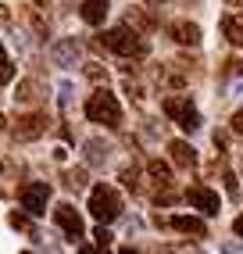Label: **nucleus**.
I'll use <instances>...</instances> for the list:
<instances>
[{"label":"nucleus","mask_w":243,"mask_h":254,"mask_svg":"<svg viewBox=\"0 0 243 254\" xmlns=\"http://www.w3.org/2000/svg\"><path fill=\"white\" fill-rule=\"evenodd\" d=\"M100 47L111 50L118 58H147L150 54V43L143 32H136L132 25H118V29H108L100 32Z\"/></svg>","instance_id":"1"},{"label":"nucleus","mask_w":243,"mask_h":254,"mask_svg":"<svg viewBox=\"0 0 243 254\" xmlns=\"http://www.w3.org/2000/svg\"><path fill=\"white\" fill-rule=\"evenodd\" d=\"M86 118L97 126H118L122 122V104H118V97L111 90H93L90 100H86Z\"/></svg>","instance_id":"2"},{"label":"nucleus","mask_w":243,"mask_h":254,"mask_svg":"<svg viewBox=\"0 0 243 254\" xmlns=\"http://www.w3.org/2000/svg\"><path fill=\"white\" fill-rule=\"evenodd\" d=\"M90 215L97 218L100 226L115 222V218L122 215V197H118V190H115V186H108V183H97L93 190H90Z\"/></svg>","instance_id":"3"},{"label":"nucleus","mask_w":243,"mask_h":254,"mask_svg":"<svg viewBox=\"0 0 243 254\" xmlns=\"http://www.w3.org/2000/svg\"><path fill=\"white\" fill-rule=\"evenodd\" d=\"M165 115L176 118V126L186 129V132H197V129H200V115H197L193 100H189L186 93H179V97H165Z\"/></svg>","instance_id":"4"},{"label":"nucleus","mask_w":243,"mask_h":254,"mask_svg":"<svg viewBox=\"0 0 243 254\" xmlns=\"http://www.w3.org/2000/svg\"><path fill=\"white\" fill-rule=\"evenodd\" d=\"M47 115L43 111H32V115H22L18 122L11 126V132H14V140H22V143H29V140H36V136H43L47 132Z\"/></svg>","instance_id":"5"},{"label":"nucleus","mask_w":243,"mask_h":254,"mask_svg":"<svg viewBox=\"0 0 243 254\" xmlns=\"http://www.w3.org/2000/svg\"><path fill=\"white\" fill-rule=\"evenodd\" d=\"M50 58H54L58 68H75V64H82V43L61 36L54 47H50Z\"/></svg>","instance_id":"6"},{"label":"nucleus","mask_w":243,"mask_h":254,"mask_svg":"<svg viewBox=\"0 0 243 254\" xmlns=\"http://www.w3.org/2000/svg\"><path fill=\"white\" fill-rule=\"evenodd\" d=\"M47 204H50V186H47V183H29V186H22V208H25L32 218L43 215Z\"/></svg>","instance_id":"7"},{"label":"nucleus","mask_w":243,"mask_h":254,"mask_svg":"<svg viewBox=\"0 0 243 254\" xmlns=\"http://www.w3.org/2000/svg\"><path fill=\"white\" fill-rule=\"evenodd\" d=\"M54 222H58V229L64 233L68 244H79V240H82V218H79V211H75L72 204H61V208L54 211Z\"/></svg>","instance_id":"8"},{"label":"nucleus","mask_w":243,"mask_h":254,"mask_svg":"<svg viewBox=\"0 0 243 254\" xmlns=\"http://www.w3.org/2000/svg\"><path fill=\"white\" fill-rule=\"evenodd\" d=\"M186 200H189L193 208H200L204 215H218V211H222L218 193H215V190H207V186H189V190H186Z\"/></svg>","instance_id":"9"},{"label":"nucleus","mask_w":243,"mask_h":254,"mask_svg":"<svg viewBox=\"0 0 243 254\" xmlns=\"http://www.w3.org/2000/svg\"><path fill=\"white\" fill-rule=\"evenodd\" d=\"M168 36L176 40L179 47H197L200 43V25H193V22H172Z\"/></svg>","instance_id":"10"},{"label":"nucleus","mask_w":243,"mask_h":254,"mask_svg":"<svg viewBox=\"0 0 243 254\" xmlns=\"http://www.w3.org/2000/svg\"><path fill=\"white\" fill-rule=\"evenodd\" d=\"M168 226L176 229V233H189V236H207V226H204V218H197V215H172V218H168Z\"/></svg>","instance_id":"11"},{"label":"nucleus","mask_w":243,"mask_h":254,"mask_svg":"<svg viewBox=\"0 0 243 254\" xmlns=\"http://www.w3.org/2000/svg\"><path fill=\"white\" fill-rule=\"evenodd\" d=\"M108 150H111V143L108 140H100V136H93V140H86V147H82V158H86V165H104L108 161Z\"/></svg>","instance_id":"12"},{"label":"nucleus","mask_w":243,"mask_h":254,"mask_svg":"<svg viewBox=\"0 0 243 254\" xmlns=\"http://www.w3.org/2000/svg\"><path fill=\"white\" fill-rule=\"evenodd\" d=\"M168 154H172V161H176L179 168H193L197 165V150L189 147L186 140H172L168 143Z\"/></svg>","instance_id":"13"},{"label":"nucleus","mask_w":243,"mask_h":254,"mask_svg":"<svg viewBox=\"0 0 243 254\" xmlns=\"http://www.w3.org/2000/svg\"><path fill=\"white\" fill-rule=\"evenodd\" d=\"M82 18L90 25H104V18H108V0H82Z\"/></svg>","instance_id":"14"},{"label":"nucleus","mask_w":243,"mask_h":254,"mask_svg":"<svg viewBox=\"0 0 243 254\" xmlns=\"http://www.w3.org/2000/svg\"><path fill=\"white\" fill-rule=\"evenodd\" d=\"M147 176H150V186L154 190H165V186H172V172L165 161H147Z\"/></svg>","instance_id":"15"},{"label":"nucleus","mask_w":243,"mask_h":254,"mask_svg":"<svg viewBox=\"0 0 243 254\" xmlns=\"http://www.w3.org/2000/svg\"><path fill=\"white\" fill-rule=\"evenodd\" d=\"M222 32H225V40L243 47V14H225L222 18Z\"/></svg>","instance_id":"16"},{"label":"nucleus","mask_w":243,"mask_h":254,"mask_svg":"<svg viewBox=\"0 0 243 254\" xmlns=\"http://www.w3.org/2000/svg\"><path fill=\"white\" fill-rule=\"evenodd\" d=\"M18 100L22 104H40V82L36 79H22L18 82Z\"/></svg>","instance_id":"17"},{"label":"nucleus","mask_w":243,"mask_h":254,"mask_svg":"<svg viewBox=\"0 0 243 254\" xmlns=\"http://www.w3.org/2000/svg\"><path fill=\"white\" fill-rule=\"evenodd\" d=\"M11 226H14V229H25V233L32 236V240H43V233H40L36 226H32V222H29V218H25V215H18V211H14V215H11Z\"/></svg>","instance_id":"18"},{"label":"nucleus","mask_w":243,"mask_h":254,"mask_svg":"<svg viewBox=\"0 0 243 254\" xmlns=\"http://www.w3.org/2000/svg\"><path fill=\"white\" fill-rule=\"evenodd\" d=\"M11 79H14V64H11V58H7L4 43H0V86H4V82H11Z\"/></svg>","instance_id":"19"},{"label":"nucleus","mask_w":243,"mask_h":254,"mask_svg":"<svg viewBox=\"0 0 243 254\" xmlns=\"http://www.w3.org/2000/svg\"><path fill=\"white\" fill-rule=\"evenodd\" d=\"M122 186H125V190H132V193H140V172H136L132 165L122 168Z\"/></svg>","instance_id":"20"},{"label":"nucleus","mask_w":243,"mask_h":254,"mask_svg":"<svg viewBox=\"0 0 243 254\" xmlns=\"http://www.w3.org/2000/svg\"><path fill=\"white\" fill-rule=\"evenodd\" d=\"M125 22L136 25V29H143V32L154 29V18H150V14H143V11H129V14H125Z\"/></svg>","instance_id":"21"},{"label":"nucleus","mask_w":243,"mask_h":254,"mask_svg":"<svg viewBox=\"0 0 243 254\" xmlns=\"http://www.w3.org/2000/svg\"><path fill=\"white\" fill-rule=\"evenodd\" d=\"M64 183L72 186V190H82V186H86V168H68V172H64Z\"/></svg>","instance_id":"22"},{"label":"nucleus","mask_w":243,"mask_h":254,"mask_svg":"<svg viewBox=\"0 0 243 254\" xmlns=\"http://www.w3.org/2000/svg\"><path fill=\"white\" fill-rule=\"evenodd\" d=\"M82 68H86V75H90V79H97V82H104V79H108V72H104V68H100L97 61H90V64H82Z\"/></svg>","instance_id":"23"},{"label":"nucleus","mask_w":243,"mask_h":254,"mask_svg":"<svg viewBox=\"0 0 243 254\" xmlns=\"http://www.w3.org/2000/svg\"><path fill=\"white\" fill-rule=\"evenodd\" d=\"M93 236H97V244H100V247H111V229H108V226H100Z\"/></svg>","instance_id":"24"},{"label":"nucleus","mask_w":243,"mask_h":254,"mask_svg":"<svg viewBox=\"0 0 243 254\" xmlns=\"http://www.w3.org/2000/svg\"><path fill=\"white\" fill-rule=\"evenodd\" d=\"M72 82H61V108H68V104H72Z\"/></svg>","instance_id":"25"},{"label":"nucleus","mask_w":243,"mask_h":254,"mask_svg":"<svg viewBox=\"0 0 243 254\" xmlns=\"http://www.w3.org/2000/svg\"><path fill=\"white\" fill-rule=\"evenodd\" d=\"M225 190H229V197H240V183H236V176H233V172L225 176Z\"/></svg>","instance_id":"26"},{"label":"nucleus","mask_w":243,"mask_h":254,"mask_svg":"<svg viewBox=\"0 0 243 254\" xmlns=\"http://www.w3.org/2000/svg\"><path fill=\"white\" fill-rule=\"evenodd\" d=\"M79 254H111V251H108V247H100V244H97V247L86 244V247H79Z\"/></svg>","instance_id":"27"},{"label":"nucleus","mask_w":243,"mask_h":254,"mask_svg":"<svg viewBox=\"0 0 243 254\" xmlns=\"http://www.w3.org/2000/svg\"><path fill=\"white\" fill-rule=\"evenodd\" d=\"M233 132H243V108L233 115Z\"/></svg>","instance_id":"28"},{"label":"nucleus","mask_w":243,"mask_h":254,"mask_svg":"<svg viewBox=\"0 0 243 254\" xmlns=\"http://www.w3.org/2000/svg\"><path fill=\"white\" fill-rule=\"evenodd\" d=\"M233 233H236V236H240V240H243V215H240V218H236V222H233Z\"/></svg>","instance_id":"29"},{"label":"nucleus","mask_w":243,"mask_h":254,"mask_svg":"<svg viewBox=\"0 0 243 254\" xmlns=\"http://www.w3.org/2000/svg\"><path fill=\"white\" fill-rule=\"evenodd\" d=\"M4 126H11V122H7V118H4V111H0V129H4Z\"/></svg>","instance_id":"30"},{"label":"nucleus","mask_w":243,"mask_h":254,"mask_svg":"<svg viewBox=\"0 0 243 254\" xmlns=\"http://www.w3.org/2000/svg\"><path fill=\"white\" fill-rule=\"evenodd\" d=\"M225 4H233V7H243V0H225Z\"/></svg>","instance_id":"31"},{"label":"nucleus","mask_w":243,"mask_h":254,"mask_svg":"<svg viewBox=\"0 0 243 254\" xmlns=\"http://www.w3.org/2000/svg\"><path fill=\"white\" fill-rule=\"evenodd\" d=\"M236 72H240V75H243V61H236Z\"/></svg>","instance_id":"32"},{"label":"nucleus","mask_w":243,"mask_h":254,"mask_svg":"<svg viewBox=\"0 0 243 254\" xmlns=\"http://www.w3.org/2000/svg\"><path fill=\"white\" fill-rule=\"evenodd\" d=\"M147 4H165V0H147Z\"/></svg>","instance_id":"33"},{"label":"nucleus","mask_w":243,"mask_h":254,"mask_svg":"<svg viewBox=\"0 0 243 254\" xmlns=\"http://www.w3.org/2000/svg\"><path fill=\"white\" fill-rule=\"evenodd\" d=\"M0 172H4V165H0Z\"/></svg>","instance_id":"34"}]
</instances>
